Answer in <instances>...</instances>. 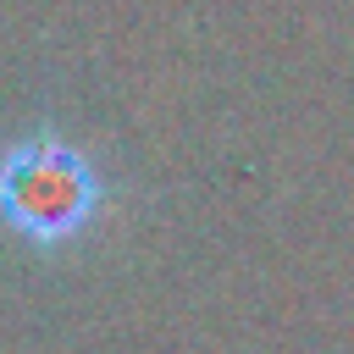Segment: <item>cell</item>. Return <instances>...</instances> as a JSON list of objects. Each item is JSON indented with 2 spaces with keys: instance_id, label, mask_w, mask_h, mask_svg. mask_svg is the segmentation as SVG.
Segmentation results:
<instances>
[{
  "instance_id": "1",
  "label": "cell",
  "mask_w": 354,
  "mask_h": 354,
  "mask_svg": "<svg viewBox=\"0 0 354 354\" xmlns=\"http://www.w3.org/2000/svg\"><path fill=\"white\" fill-rule=\"evenodd\" d=\"M105 199L111 183L83 144L50 127L0 144V227L28 249H66L88 238Z\"/></svg>"
}]
</instances>
